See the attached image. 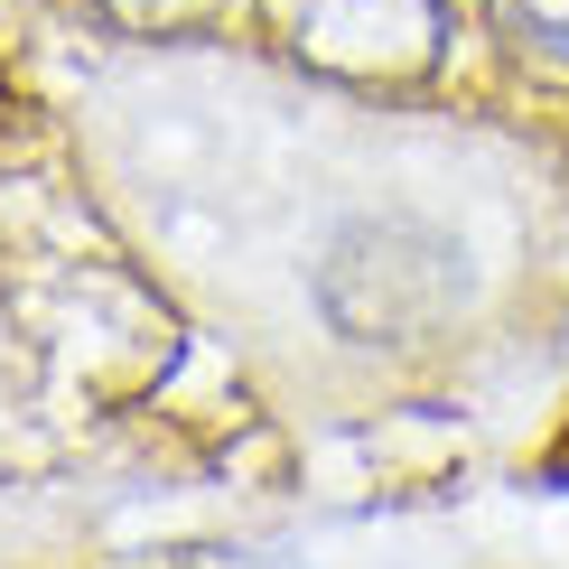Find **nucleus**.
Instances as JSON below:
<instances>
[{
  "label": "nucleus",
  "mask_w": 569,
  "mask_h": 569,
  "mask_svg": "<svg viewBox=\"0 0 569 569\" xmlns=\"http://www.w3.org/2000/svg\"><path fill=\"white\" fill-rule=\"evenodd\" d=\"M365 280H373V299H355L346 318H337L346 337H411V327L448 318V308H458V290H467L458 243H448V233H430V224H401V216L346 224L337 243H327V271H318L327 299H337V290H365Z\"/></svg>",
  "instance_id": "obj_1"
}]
</instances>
